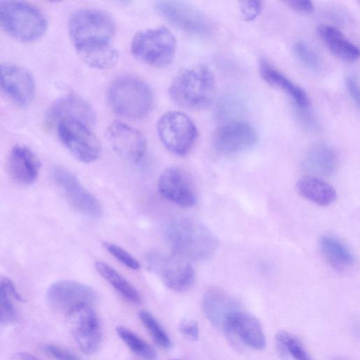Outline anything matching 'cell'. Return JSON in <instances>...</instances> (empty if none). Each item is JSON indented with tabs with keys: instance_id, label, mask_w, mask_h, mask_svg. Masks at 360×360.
I'll list each match as a JSON object with an SVG mask.
<instances>
[{
	"instance_id": "24",
	"label": "cell",
	"mask_w": 360,
	"mask_h": 360,
	"mask_svg": "<svg viewBox=\"0 0 360 360\" xmlns=\"http://www.w3.org/2000/svg\"><path fill=\"white\" fill-rule=\"evenodd\" d=\"M317 34L328 49L337 58L347 62H353L359 56V48L352 43L338 29L320 25Z\"/></svg>"
},
{
	"instance_id": "39",
	"label": "cell",
	"mask_w": 360,
	"mask_h": 360,
	"mask_svg": "<svg viewBox=\"0 0 360 360\" xmlns=\"http://www.w3.org/2000/svg\"><path fill=\"white\" fill-rule=\"evenodd\" d=\"M292 10L302 14H309L314 11V6L310 1H286Z\"/></svg>"
},
{
	"instance_id": "13",
	"label": "cell",
	"mask_w": 360,
	"mask_h": 360,
	"mask_svg": "<svg viewBox=\"0 0 360 360\" xmlns=\"http://www.w3.org/2000/svg\"><path fill=\"white\" fill-rule=\"evenodd\" d=\"M105 136L114 151L129 162H139L146 153L147 140L143 133L120 121L108 126Z\"/></svg>"
},
{
	"instance_id": "22",
	"label": "cell",
	"mask_w": 360,
	"mask_h": 360,
	"mask_svg": "<svg viewBox=\"0 0 360 360\" xmlns=\"http://www.w3.org/2000/svg\"><path fill=\"white\" fill-rule=\"evenodd\" d=\"M338 158L335 151L324 143L316 144L307 152L302 167L309 176H331L336 170Z\"/></svg>"
},
{
	"instance_id": "30",
	"label": "cell",
	"mask_w": 360,
	"mask_h": 360,
	"mask_svg": "<svg viewBox=\"0 0 360 360\" xmlns=\"http://www.w3.org/2000/svg\"><path fill=\"white\" fill-rule=\"evenodd\" d=\"M118 336L125 342L129 348L136 355L146 360H155V350L145 340L129 329L119 326L116 328Z\"/></svg>"
},
{
	"instance_id": "23",
	"label": "cell",
	"mask_w": 360,
	"mask_h": 360,
	"mask_svg": "<svg viewBox=\"0 0 360 360\" xmlns=\"http://www.w3.org/2000/svg\"><path fill=\"white\" fill-rule=\"evenodd\" d=\"M259 74L269 85L281 90L301 109L307 108L309 100L304 90L265 60L259 63Z\"/></svg>"
},
{
	"instance_id": "15",
	"label": "cell",
	"mask_w": 360,
	"mask_h": 360,
	"mask_svg": "<svg viewBox=\"0 0 360 360\" xmlns=\"http://www.w3.org/2000/svg\"><path fill=\"white\" fill-rule=\"evenodd\" d=\"M257 141L255 129L248 123L235 121L219 127L214 132L213 144L215 150L224 155L245 151Z\"/></svg>"
},
{
	"instance_id": "19",
	"label": "cell",
	"mask_w": 360,
	"mask_h": 360,
	"mask_svg": "<svg viewBox=\"0 0 360 360\" xmlns=\"http://www.w3.org/2000/svg\"><path fill=\"white\" fill-rule=\"evenodd\" d=\"M61 117L79 119L90 127L96 122V112L92 106L84 98L77 95H69L56 101L50 108L47 123Z\"/></svg>"
},
{
	"instance_id": "29",
	"label": "cell",
	"mask_w": 360,
	"mask_h": 360,
	"mask_svg": "<svg viewBox=\"0 0 360 360\" xmlns=\"http://www.w3.org/2000/svg\"><path fill=\"white\" fill-rule=\"evenodd\" d=\"M22 301L15 285L8 278L0 280V324H7L15 320V302Z\"/></svg>"
},
{
	"instance_id": "20",
	"label": "cell",
	"mask_w": 360,
	"mask_h": 360,
	"mask_svg": "<svg viewBox=\"0 0 360 360\" xmlns=\"http://www.w3.org/2000/svg\"><path fill=\"white\" fill-rule=\"evenodd\" d=\"M202 309L207 319L213 326L223 328L229 315L240 309V307L236 300L229 295L213 289L203 295Z\"/></svg>"
},
{
	"instance_id": "41",
	"label": "cell",
	"mask_w": 360,
	"mask_h": 360,
	"mask_svg": "<svg viewBox=\"0 0 360 360\" xmlns=\"http://www.w3.org/2000/svg\"><path fill=\"white\" fill-rule=\"evenodd\" d=\"M172 360H179V359H172Z\"/></svg>"
},
{
	"instance_id": "38",
	"label": "cell",
	"mask_w": 360,
	"mask_h": 360,
	"mask_svg": "<svg viewBox=\"0 0 360 360\" xmlns=\"http://www.w3.org/2000/svg\"><path fill=\"white\" fill-rule=\"evenodd\" d=\"M345 85L350 97L359 106V88L358 79L354 76L349 75L345 79Z\"/></svg>"
},
{
	"instance_id": "10",
	"label": "cell",
	"mask_w": 360,
	"mask_h": 360,
	"mask_svg": "<svg viewBox=\"0 0 360 360\" xmlns=\"http://www.w3.org/2000/svg\"><path fill=\"white\" fill-rule=\"evenodd\" d=\"M158 13L177 28L196 35L210 32L208 18L195 6L179 1H158L155 4Z\"/></svg>"
},
{
	"instance_id": "11",
	"label": "cell",
	"mask_w": 360,
	"mask_h": 360,
	"mask_svg": "<svg viewBox=\"0 0 360 360\" xmlns=\"http://www.w3.org/2000/svg\"><path fill=\"white\" fill-rule=\"evenodd\" d=\"M97 298V293L91 287L67 280L51 285L46 294L50 307L67 315L82 305H91Z\"/></svg>"
},
{
	"instance_id": "4",
	"label": "cell",
	"mask_w": 360,
	"mask_h": 360,
	"mask_svg": "<svg viewBox=\"0 0 360 360\" xmlns=\"http://www.w3.org/2000/svg\"><path fill=\"white\" fill-rule=\"evenodd\" d=\"M69 34L77 51L110 44L115 32L112 17L98 9H82L74 13L69 21Z\"/></svg>"
},
{
	"instance_id": "7",
	"label": "cell",
	"mask_w": 360,
	"mask_h": 360,
	"mask_svg": "<svg viewBox=\"0 0 360 360\" xmlns=\"http://www.w3.org/2000/svg\"><path fill=\"white\" fill-rule=\"evenodd\" d=\"M55 126L63 144L78 160L91 162L101 154V145L84 122L73 117H61L50 123Z\"/></svg>"
},
{
	"instance_id": "34",
	"label": "cell",
	"mask_w": 360,
	"mask_h": 360,
	"mask_svg": "<svg viewBox=\"0 0 360 360\" xmlns=\"http://www.w3.org/2000/svg\"><path fill=\"white\" fill-rule=\"evenodd\" d=\"M103 246L114 257L126 266L135 270L140 268L139 262L127 250L119 245L105 242Z\"/></svg>"
},
{
	"instance_id": "36",
	"label": "cell",
	"mask_w": 360,
	"mask_h": 360,
	"mask_svg": "<svg viewBox=\"0 0 360 360\" xmlns=\"http://www.w3.org/2000/svg\"><path fill=\"white\" fill-rule=\"evenodd\" d=\"M47 354L56 360H80L71 351L55 345H46L44 347Z\"/></svg>"
},
{
	"instance_id": "3",
	"label": "cell",
	"mask_w": 360,
	"mask_h": 360,
	"mask_svg": "<svg viewBox=\"0 0 360 360\" xmlns=\"http://www.w3.org/2000/svg\"><path fill=\"white\" fill-rule=\"evenodd\" d=\"M108 100L114 112L120 117L141 119L150 111L153 94L143 79L130 75L117 77L108 90Z\"/></svg>"
},
{
	"instance_id": "6",
	"label": "cell",
	"mask_w": 360,
	"mask_h": 360,
	"mask_svg": "<svg viewBox=\"0 0 360 360\" xmlns=\"http://www.w3.org/2000/svg\"><path fill=\"white\" fill-rule=\"evenodd\" d=\"M176 42L164 26L138 32L133 37L131 51L139 60L153 67L164 68L173 60Z\"/></svg>"
},
{
	"instance_id": "14",
	"label": "cell",
	"mask_w": 360,
	"mask_h": 360,
	"mask_svg": "<svg viewBox=\"0 0 360 360\" xmlns=\"http://www.w3.org/2000/svg\"><path fill=\"white\" fill-rule=\"evenodd\" d=\"M0 89L16 104L26 107L34 96V79L32 74L21 66L0 63Z\"/></svg>"
},
{
	"instance_id": "42",
	"label": "cell",
	"mask_w": 360,
	"mask_h": 360,
	"mask_svg": "<svg viewBox=\"0 0 360 360\" xmlns=\"http://www.w3.org/2000/svg\"><path fill=\"white\" fill-rule=\"evenodd\" d=\"M336 360H339V359H336Z\"/></svg>"
},
{
	"instance_id": "16",
	"label": "cell",
	"mask_w": 360,
	"mask_h": 360,
	"mask_svg": "<svg viewBox=\"0 0 360 360\" xmlns=\"http://www.w3.org/2000/svg\"><path fill=\"white\" fill-rule=\"evenodd\" d=\"M53 174L76 210L91 218H98L102 215L100 202L71 172L63 168H56Z\"/></svg>"
},
{
	"instance_id": "21",
	"label": "cell",
	"mask_w": 360,
	"mask_h": 360,
	"mask_svg": "<svg viewBox=\"0 0 360 360\" xmlns=\"http://www.w3.org/2000/svg\"><path fill=\"white\" fill-rule=\"evenodd\" d=\"M9 172L17 182L22 184L33 183L37 178L39 162L33 152L24 146H15L8 157Z\"/></svg>"
},
{
	"instance_id": "5",
	"label": "cell",
	"mask_w": 360,
	"mask_h": 360,
	"mask_svg": "<svg viewBox=\"0 0 360 360\" xmlns=\"http://www.w3.org/2000/svg\"><path fill=\"white\" fill-rule=\"evenodd\" d=\"M0 25L14 39L32 42L40 39L47 29V20L37 7L15 1L0 2Z\"/></svg>"
},
{
	"instance_id": "12",
	"label": "cell",
	"mask_w": 360,
	"mask_h": 360,
	"mask_svg": "<svg viewBox=\"0 0 360 360\" xmlns=\"http://www.w3.org/2000/svg\"><path fill=\"white\" fill-rule=\"evenodd\" d=\"M72 335L86 354L96 352L102 340L100 320L91 305H82L68 315Z\"/></svg>"
},
{
	"instance_id": "17",
	"label": "cell",
	"mask_w": 360,
	"mask_h": 360,
	"mask_svg": "<svg viewBox=\"0 0 360 360\" xmlns=\"http://www.w3.org/2000/svg\"><path fill=\"white\" fill-rule=\"evenodd\" d=\"M158 190L165 199L181 207H192L197 201L191 180L186 172L177 167H168L162 172Z\"/></svg>"
},
{
	"instance_id": "37",
	"label": "cell",
	"mask_w": 360,
	"mask_h": 360,
	"mask_svg": "<svg viewBox=\"0 0 360 360\" xmlns=\"http://www.w3.org/2000/svg\"><path fill=\"white\" fill-rule=\"evenodd\" d=\"M179 331L183 335L191 340H196L199 337L198 324L193 321L184 319L179 326Z\"/></svg>"
},
{
	"instance_id": "35",
	"label": "cell",
	"mask_w": 360,
	"mask_h": 360,
	"mask_svg": "<svg viewBox=\"0 0 360 360\" xmlns=\"http://www.w3.org/2000/svg\"><path fill=\"white\" fill-rule=\"evenodd\" d=\"M240 11L247 21L255 19L262 11V2L259 1H241L239 2Z\"/></svg>"
},
{
	"instance_id": "32",
	"label": "cell",
	"mask_w": 360,
	"mask_h": 360,
	"mask_svg": "<svg viewBox=\"0 0 360 360\" xmlns=\"http://www.w3.org/2000/svg\"><path fill=\"white\" fill-rule=\"evenodd\" d=\"M277 340L285 354L293 360H313L302 343L291 334L281 332Z\"/></svg>"
},
{
	"instance_id": "31",
	"label": "cell",
	"mask_w": 360,
	"mask_h": 360,
	"mask_svg": "<svg viewBox=\"0 0 360 360\" xmlns=\"http://www.w3.org/2000/svg\"><path fill=\"white\" fill-rule=\"evenodd\" d=\"M139 317L142 324L156 344L163 349H167L172 347V342L155 318L148 311L141 310Z\"/></svg>"
},
{
	"instance_id": "33",
	"label": "cell",
	"mask_w": 360,
	"mask_h": 360,
	"mask_svg": "<svg viewBox=\"0 0 360 360\" xmlns=\"http://www.w3.org/2000/svg\"><path fill=\"white\" fill-rule=\"evenodd\" d=\"M296 58L304 65L316 69L319 66V58L314 50L304 41H298L293 46Z\"/></svg>"
},
{
	"instance_id": "26",
	"label": "cell",
	"mask_w": 360,
	"mask_h": 360,
	"mask_svg": "<svg viewBox=\"0 0 360 360\" xmlns=\"http://www.w3.org/2000/svg\"><path fill=\"white\" fill-rule=\"evenodd\" d=\"M319 247L324 259L335 269L345 270L353 264L352 252L337 238L324 235L319 240Z\"/></svg>"
},
{
	"instance_id": "2",
	"label": "cell",
	"mask_w": 360,
	"mask_h": 360,
	"mask_svg": "<svg viewBox=\"0 0 360 360\" xmlns=\"http://www.w3.org/2000/svg\"><path fill=\"white\" fill-rule=\"evenodd\" d=\"M215 79L204 65L187 68L172 82L169 96L176 105L184 108L201 110L208 107L214 98Z\"/></svg>"
},
{
	"instance_id": "18",
	"label": "cell",
	"mask_w": 360,
	"mask_h": 360,
	"mask_svg": "<svg viewBox=\"0 0 360 360\" xmlns=\"http://www.w3.org/2000/svg\"><path fill=\"white\" fill-rule=\"evenodd\" d=\"M223 329L251 349L259 350L266 346V338L259 321L240 309L229 315Z\"/></svg>"
},
{
	"instance_id": "9",
	"label": "cell",
	"mask_w": 360,
	"mask_h": 360,
	"mask_svg": "<svg viewBox=\"0 0 360 360\" xmlns=\"http://www.w3.org/2000/svg\"><path fill=\"white\" fill-rule=\"evenodd\" d=\"M146 263L169 289L183 292L188 289L195 280V271L187 260L177 255H172L158 252L149 253Z\"/></svg>"
},
{
	"instance_id": "40",
	"label": "cell",
	"mask_w": 360,
	"mask_h": 360,
	"mask_svg": "<svg viewBox=\"0 0 360 360\" xmlns=\"http://www.w3.org/2000/svg\"><path fill=\"white\" fill-rule=\"evenodd\" d=\"M12 360H40L36 356L26 353V352H18L13 355Z\"/></svg>"
},
{
	"instance_id": "8",
	"label": "cell",
	"mask_w": 360,
	"mask_h": 360,
	"mask_svg": "<svg viewBox=\"0 0 360 360\" xmlns=\"http://www.w3.org/2000/svg\"><path fill=\"white\" fill-rule=\"evenodd\" d=\"M157 130L163 145L177 155L187 154L198 137V130L193 120L178 111L164 114L158 120Z\"/></svg>"
},
{
	"instance_id": "25",
	"label": "cell",
	"mask_w": 360,
	"mask_h": 360,
	"mask_svg": "<svg viewBox=\"0 0 360 360\" xmlns=\"http://www.w3.org/2000/svg\"><path fill=\"white\" fill-rule=\"evenodd\" d=\"M298 193L306 200L320 206L332 204L336 199L334 188L321 178L307 175L296 184Z\"/></svg>"
},
{
	"instance_id": "1",
	"label": "cell",
	"mask_w": 360,
	"mask_h": 360,
	"mask_svg": "<svg viewBox=\"0 0 360 360\" xmlns=\"http://www.w3.org/2000/svg\"><path fill=\"white\" fill-rule=\"evenodd\" d=\"M166 238L176 255L186 260H206L218 246L217 236L208 227L186 217L173 220L167 227Z\"/></svg>"
},
{
	"instance_id": "28",
	"label": "cell",
	"mask_w": 360,
	"mask_h": 360,
	"mask_svg": "<svg viewBox=\"0 0 360 360\" xmlns=\"http://www.w3.org/2000/svg\"><path fill=\"white\" fill-rule=\"evenodd\" d=\"M88 65L96 69H108L118 60V52L110 44L96 46L77 51Z\"/></svg>"
},
{
	"instance_id": "27",
	"label": "cell",
	"mask_w": 360,
	"mask_h": 360,
	"mask_svg": "<svg viewBox=\"0 0 360 360\" xmlns=\"http://www.w3.org/2000/svg\"><path fill=\"white\" fill-rule=\"evenodd\" d=\"M95 267L99 274L125 299L134 304L141 302L138 290L112 267L100 261L96 262Z\"/></svg>"
}]
</instances>
